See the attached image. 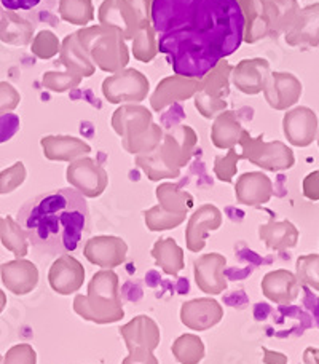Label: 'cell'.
Returning <instances> with one entry per match:
<instances>
[{
	"mask_svg": "<svg viewBox=\"0 0 319 364\" xmlns=\"http://www.w3.org/2000/svg\"><path fill=\"white\" fill-rule=\"evenodd\" d=\"M16 220L29 243L45 255H70L90 233L87 198L74 187L40 193L19 208Z\"/></svg>",
	"mask_w": 319,
	"mask_h": 364,
	"instance_id": "1",
	"label": "cell"
},
{
	"mask_svg": "<svg viewBox=\"0 0 319 364\" xmlns=\"http://www.w3.org/2000/svg\"><path fill=\"white\" fill-rule=\"evenodd\" d=\"M224 58L244 42V15L238 0H195L188 24Z\"/></svg>",
	"mask_w": 319,
	"mask_h": 364,
	"instance_id": "2",
	"label": "cell"
},
{
	"mask_svg": "<svg viewBox=\"0 0 319 364\" xmlns=\"http://www.w3.org/2000/svg\"><path fill=\"white\" fill-rule=\"evenodd\" d=\"M157 45L158 51L166 55L175 75L188 79H203L220 60H224V56L211 43H207L188 26L161 34Z\"/></svg>",
	"mask_w": 319,
	"mask_h": 364,
	"instance_id": "3",
	"label": "cell"
},
{
	"mask_svg": "<svg viewBox=\"0 0 319 364\" xmlns=\"http://www.w3.org/2000/svg\"><path fill=\"white\" fill-rule=\"evenodd\" d=\"M74 311L85 321L94 324H112L125 318L120 297L119 275L110 269H102L91 277L87 296L74 299Z\"/></svg>",
	"mask_w": 319,
	"mask_h": 364,
	"instance_id": "4",
	"label": "cell"
},
{
	"mask_svg": "<svg viewBox=\"0 0 319 364\" xmlns=\"http://www.w3.org/2000/svg\"><path fill=\"white\" fill-rule=\"evenodd\" d=\"M75 36L91 63L104 73H119L128 66V47L115 31L102 26H91L75 32Z\"/></svg>",
	"mask_w": 319,
	"mask_h": 364,
	"instance_id": "5",
	"label": "cell"
},
{
	"mask_svg": "<svg viewBox=\"0 0 319 364\" xmlns=\"http://www.w3.org/2000/svg\"><path fill=\"white\" fill-rule=\"evenodd\" d=\"M241 160H249L259 168L266 171H286L291 170L296 164V157L292 149L281 141H264V133L252 138L249 132L243 129V134L238 141Z\"/></svg>",
	"mask_w": 319,
	"mask_h": 364,
	"instance_id": "6",
	"label": "cell"
},
{
	"mask_svg": "<svg viewBox=\"0 0 319 364\" xmlns=\"http://www.w3.org/2000/svg\"><path fill=\"white\" fill-rule=\"evenodd\" d=\"M232 66L220 60L212 70L200 79L198 91L195 93V107L205 119L211 120L227 109V96L230 95Z\"/></svg>",
	"mask_w": 319,
	"mask_h": 364,
	"instance_id": "7",
	"label": "cell"
},
{
	"mask_svg": "<svg viewBox=\"0 0 319 364\" xmlns=\"http://www.w3.org/2000/svg\"><path fill=\"white\" fill-rule=\"evenodd\" d=\"M151 91V82L139 70L125 68L102 82V95L110 104H139Z\"/></svg>",
	"mask_w": 319,
	"mask_h": 364,
	"instance_id": "8",
	"label": "cell"
},
{
	"mask_svg": "<svg viewBox=\"0 0 319 364\" xmlns=\"http://www.w3.org/2000/svg\"><path fill=\"white\" fill-rule=\"evenodd\" d=\"M70 187L79 191L85 198H97L106 192L109 184L107 171L91 157H80L70 161L66 171Z\"/></svg>",
	"mask_w": 319,
	"mask_h": 364,
	"instance_id": "9",
	"label": "cell"
},
{
	"mask_svg": "<svg viewBox=\"0 0 319 364\" xmlns=\"http://www.w3.org/2000/svg\"><path fill=\"white\" fill-rule=\"evenodd\" d=\"M97 18L102 28L115 31L123 41H133L142 26L131 0H104Z\"/></svg>",
	"mask_w": 319,
	"mask_h": 364,
	"instance_id": "10",
	"label": "cell"
},
{
	"mask_svg": "<svg viewBox=\"0 0 319 364\" xmlns=\"http://www.w3.org/2000/svg\"><path fill=\"white\" fill-rule=\"evenodd\" d=\"M197 142L198 136L192 127L179 125L169 128L166 133H163L161 144L157 151L169 166L180 170L192 160L195 149H197Z\"/></svg>",
	"mask_w": 319,
	"mask_h": 364,
	"instance_id": "11",
	"label": "cell"
},
{
	"mask_svg": "<svg viewBox=\"0 0 319 364\" xmlns=\"http://www.w3.org/2000/svg\"><path fill=\"white\" fill-rule=\"evenodd\" d=\"M222 211L216 205L205 203L198 206L188 219L185 229V246L190 252H200L205 250L206 240L210 233L222 227Z\"/></svg>",
	"mask_w": 319,
	"mask_h": 364,
	"instance_id": "12",
	"label": "cell"
},
{
	"mask_svg": "<svg viewBox=\"0 0 319 364\" xmlns=\"http://www.w3.org/2000/svg\"><path fill=\"white\" fill-rule=\"evenodd\" d=\"M128 245L123 238L114 235H97L87 240L83 246V256L87 261L93 265H97L101 269L115 267L126 261Z\"/></svg>",
	"mask_w": 319,
	"mask_h": 364,
	"instance_id": "13",
	"label": "cell"
},
{
	"mask_svg": "<svg viewBox=\"0 0 319 364\" xmlns=\"http://www.w3.org/2000/svg\"><path fill=\"white\" fill-rule=\"evenodd\" d=\"M195 0H152L151 18L155 32H168L187 28L192 21Z\"/></svg>",
	"mask_w": 319,
	"mask_h": 364,
	"instance_id": "14",
	"label": "cell"
},
{
	"mask_svg": "<svg viewBox=\"0 0 319 364\" xmlns=\"http://www.w3.org/2000/svg\"><path fill=\"white\" fill-rule=\"evenodd\" d=\"M227 259L219 252H207L193 262L195 283L198 289L207 296H217L229 288L225 278Z\"/></svg>",
	"mask_w": 319,
	"mask_h": 364,
	"instance_id": "15",
	"label": "cell"
},
{
	"mask_svg": "<svg viewBox=\"0 0 319 364\" xmlns=\"http://www.w3.org/2000/svg\"><path fill=\"white\" fill-rule=\"evenodd\" d=\"M224 309L216 299L200 297L180 305V323L185 328L203 333L222 321Z\"/></svg>",
	"mask_w": 319,
	"mask_h": 364,
	"instance_id": "16",
	"label": "cell"
},
{
	"mask_svg": "<svg viewBox=\"0 0 319 364\" xmlns=\"http://www.w3.org/2000/svg\"><path fill=\"white\" fill-rule=\"evenodd\" d=\"M50 288L60 296L75 294L85 283V267L79 259L61 255L48 270Z\"/></svg>",
	"mask_w": 319,
	"mask_h": 364,
	"instance_id": "17",
	"label": "cell"
},
{
	"mask_svg": "<svg viewBox=\"0 0 319 364\" xmlns=\"http://www.w3.org/2000/svg\"><path fill=\"white\" fill-rule=\"evenodd\" d=\"M283 133L289 144L296 147H308L318 134L316 112L305 106L288 110L283 119Z\"/></svg>",
	"mask_w": 319,
	"mask_h": 364,
	"instance_id": "18",
	"label": "cell"
},
{
	"mask_svg": "<svg viewBox=\"0 0 319 364\" xmlns=\"http://www.w3.org/2000/svg\"><path fill=\"white\" fill-rule=\"evenodd\" d=\"M303 87L291 73H271L264 88L265 101L275 110H288L301 101Z\"/></svg>",
	"mask_w": 319,
	"mask_h": 364,
	"instance_id": "19",
	"label": "cell"
},
{
	"mask_svg": "<svg viewBox=\"0 0 319 364\" xmlns=\"http://www.w3.org/2000/svg\"><path fill=\"white\" fill-rule=\"evenodd\" d=\"M270 63L264 58H252V60L239 61L232 68L230 82L244 95L262 93L266 82L270 79Z\"/></svg>",
	"mask_w": 319,
	"mask_h": 364,
	"instance_id": "20",
	"label": "cell"
},
{
	"mask_svg": "<svg viewBox=\"0 0 319 364\" xmlns=\"http://www.w3.org/2000/svg\"><path fill=\"white\" fill-rule=\"evenodd\" d=\"M114 132L123 139L133 141L152 125V112L141 104H123L112 115Z\"/></svg>",
	"mask_w": 319,
	"mask_h": 364,
	"instance_id": "21",
	"label": "cell"
},
{
	"mask_svg": "<svg viewBox=\"0 0 319 364\" xmlns=\"http://www.w3.org/2000/svg\"><path fill=\"white\" fill-rule=\"evenodd\" d=\"M0 277L5 288L15 296L31 294L38 284V269L29 259L19 257L0 265Z\"/></svg>",
	"mask_w": 319,
	"mask_h": 364,
	"instance_id": "22",
	"label": "cell"
},
{
	"mask_svg": "<svg viewBox=\"0 0 319 364\" xmlns=\"http://www.w3.org/2000/svg\"><path fill=\"white\" fill-rule=\"evenodd\" d=\"M198 79H188V77L182 75L165 77L151 96V106L155 112H161L163 109L174 102L185 101L188 97L195 96L198 91Z\"/></svg>",
	"mask_w": 319,
	"mask_h": 364,
	"instance_id": "23",
	"label": "cell"
},
{
	"mask_svg": "<svg viewBox=\"0 0 319 364\" xmlns=\"http://www.w3.org/2000/svg\"><path fill=\"white\" fill-rule=\"evenodd\" d=\"M120 334L125 341L126 348H146L155 352L161 341L160 326L153 318L147 315L134 316L131 321L120 326Z\"/></svg>",
	"mask_w": 319,
	"mask_h": 364,
	"instance_id": "24",
	"label": "cell"
},
{
	"mask_svg": "<svg viewBox=\"0 0 319 364\" xmlns=\"http://www.w3.org/2000/svg\"><path fill=\"white\" fill-rule=\"evenodd\" d=\"M235 197L244 206L265 205L273 197V182L262 171L244 173L235 184Z\"/></svg>",
	"mask_w": 319,
	"mask_h": 364,
	"instance_id": "25",
	"label": "cell"
},
{
	"mask_svg": "<svg viewBox=\"0 0 319 364\" xmlns=\"http://www.w3.org/2000/svg\"><path fill=\"white\" fill-rule=\"evenodd\" d=\"M260 288H262V294L270 302L278 305H289L298 297L301 283H298L296 273L286 269H278L266 273L262 278Z\"/></svg>",
	"mask_w": 319,
	"mask_h": 364,
	"instance_id": "26",
	"label": "cell"
},
{
	"mask_svg": "<svg viewBox=\"0 0 319 364\" xmlns=\"http://www.w3.org/2000/svg\"><path fill=\"white\" fill-rule=\"evenodd\" d=\"M43 155L51 161H74L91 152V146L80 138L66 134H50L40 139Z\"/></svg>",
	"mask_w": 319,
	"mask_h": 364,
	"instance_id": "27",
	"label": "cell"
},
{
	"mask_svg": "<svg viewBox=\"0 0 319 364\" xmlns=\"http://www.w3.org/2000/svg\"><path fill=\"white\" fill-rule=\"evenodd\" d=\"M286 43L291 47H318L319 45V4L307 5L301 10L294 26L286 32Z\"/></svg>",
	"mask_w": 319,
	"mask_h": 364,
	"instance_id": "28",
	"label": "cell"
},
{
	"mask_svg": "<svg viewBox=\"0 0 319 364\" xmlns=\"http://www.w3.org/2000/svg\"><path fill=\"white\" fill-rule=\"evenodd\" d=\"M244 15V42L256 43L270 34L266 0H238Z\"/></svg>",
	"mask_w": 319,
	"mask_h": 364,
	"instance_id": "29",
	"label": "cell"
},
{
	"mask_svg": "<svg viewBox=\"0 0 319 364\" xmlns=\"http://www.w3.org/2000/svg\"><path fill=\"white\" fill-rule=\"evenodd\" d=\"M298 237H301V232L291 220L270 219L266 224L259 225V238L265 243L266 248L273 251L281 252L296 248Z\"/></svg>",
	"mask_w": 319,
	"mask_h": 364,
	"instance_id": "30",
	"label": "cell"
},
{
	"mask_svg": "<svg viewBox=\"0 0 319 364\" xmlns=\"http://www.w3.org/2000/svg\"><path fill=\"white\" fill-rule=\"evenodd\" d=\"M60 0H0L4 11L19 16L32 24L47 21Z\"/></svg>",
	"mask_w": 319,
	"mask_h": 364,
	"instance_id": "31",
	"label": "cell"
},
{
	"mask_svg": "<svg viewBox=\"0 0 319 364\" xmlns=\"http://www.w3.org/2000/svg\"><path fill=\"white\" fill-rule=\"evenodd\" d=\"M151 255L155 265L165 272L166 275L178 277L179 272L185 267L184 250L180 248L174 238H158L152 246Z\"/></svg>",
	"mask_w": 319,
	"mask_h": 364,
	"instance_id": "32",
	"label": "cell"
},
{
	"mask_svg": "<svg viewBox=\"0 0 319 364\" xmlns=\"http://www.w3.org/2000/svg\"><path fill=\"white\" fill-rule=\"evenodd\" d=\"M243 127L237 119L233 110H224V112L214 117L211 128V142L217 149H232L238 146V141L243 134Z\"/></svg>",
	"mask_w": 319,
	"mask_h": 364,
	"instance_id": "33",
	"label": "cell"
},
{
	"mask_svg": "<svg viewBox=\"0 0 319 364\" xmlns=\"http://www.w3.org/2000/svg\"><path fill=\"white\" fill-rule=\"evenodd\" d=\"M60 61L66 66L67 70L80 77H91L96 70V66L83 51L75 34H69L63 41L60 50Z\"/></svg>",
	"mask_w": 319,
	"mask_h": 364,
	"instance_id": "34",
	"label": "cell"
},
{
	"mask_svg": "<svg viewBox=\"0 0 319 364\" xmlns=\"http://www.w3.org/2000/svg\"><path fill=\"white\" fill-rule=\"evenodd\" d=\"M158 205L169 213L187 214L195 206L192 193H188L174 182H161L155 191Z\"/></svg>",
	"mask_w": 319,
	"mask_h": 364,
	"instance_id": "35",
	"label": "cell"
},
{
	"mask_svg": "<svg viewBox=\"0 0 319 364\" xmlns=\"http://www.w3.org/2000/svg\"><path fill=\"white\" fill-rule=\"evenodd\" d=\"M266 5H269L270 34L273 36L288 32L301 13L297 0H266Z\"/></svg>",
	"mask_w": 319,
	"mask_h": 364,
	"instance_id": "36",
	"label": "cell"
},
{
	"mask_svg": "<svg viewBox=\"0 0 319 364\" xmlns=\"http://www.w3.org/2000/svg\"><path fill=\"white\" fill-rule=\"evenodd\" d=\"M0 242L5 250L11 251L16 259L26 257L29 252V240L16 219L0 218Z\"/></svg>",
	"mask_w": 319,
	"mask_h": 364,
	"instance_id": "37",
	"label": "cell"
},
{
	"mask_svg": "<svg viewBox=\"0 0 319 364\" xmlns=\"http://www.w3.org/2000/svg\"><path fill=\"white\" fill-rule=\"evenodd\" d=\"M32 32H34L32 23L11 15V13H2V19H0V38H2V42L24 47L31 42Z\"/></svg>",
	"mask_w": 319,
	"mask_h": 364,
	"instance_id": "38",
	"label": "cell"
},
{
	"mask_svg": "<svg viewBox=\"0 0 319 364\" xmlns=\"http://www.w3.org/2000/svg\"><path fill=\"white\" fill-rule=\"evenodd\" d=\"M173 356L179 364H200L205 358V342L197 334H182L173 342Z\"/></svg>",
	"mask_w": 319,
	"mask_h": 364,
	"instance_id": "39",
	"label": "cell"
},
{
	"mask_svg": "<svg viewBox=\"0 0 319 364\" xmlns=\"http://www.w3.org/2000/svg\"><path fill=\"white\" fill-rule=\"evenodd\" d=\"M136 165H138L142 173L153 182L163 179H175L180 176V170L169 166L166 161L163 160L158 151H153L144 155H136Z\"/></svg>",
	"mask_w": 319,
	"mask_h": 364,
	"instance_id": "40",
	"label": "cell"
},
{
	"mask_svg": "<svg viewBox=\"0 0 319 364\" xmlns=\"http://www.w3.org/2000/svg\"><path fill=\"white\" fill-rule=\"evenodd\" d=\"M58 13L63 21L82 28L94 19V6L91 0H60Z\"/></svg>",
	"mask_w": 319,
	"mask_h": 364,
	"instance_id": "41",
	"label": "cell"
},
{
	"mask_svg": "<svg viewBox=\"0 0 319 364\" xmlns=\"http://www.w3.org/2000/svg\"><path fill=\"white\" fill-rule=\"evenodd\" d=\"M158 53L157 32H155L152 23L141 26L138 34L133 38V55L141 63H151Z\"/></svg>",
	"mask_w": 319,
	"mask_h": 364,
	"instance_id": "42",
	"label": "cell"
},
{
	"mask_svg": "<svg viewBox=\"0 0 319 364\" xmlns=\"http://www.w3.org/2000/svg\"><path fill=\"white\" fill-rule=\"evenodd\" d=\"M142 214H144V223L147 225V229L151 232L173 230L180 224H184L187 219V214L169 213L166 210H163L160 205L148 208V210H146Z\"/></svg>",
	"mask_w": 319,
	"mask_h": 364,
	"instance_id": "43",
	"label": "cell"
},
{
	"mask_svg": "<svg viewBox=\"0 0 319 364\" xmlns=\"http://www.w3.org/2000/svg\"><path fill=\"white\" fill-rule=\"evenodd\" d=\"M161 139H163L161 127L152 122V125L148 127L146 132L139 136V138L128 142H121V144H123V149L129 154L144 155V154H151L153 151H157V147L161 144Z\"/></svg>",
	"mask_w": 319,
	"mask_h": 364,
	"instance_id": "44",
	"label": "cell"
},
{
	"mask_svg": "<svg viewBox=\"0 0 319 364\" xmlns=\"http://www.w3.org/2000/svg\"><path fill=\"white\" fill-rule=\"evenodd\" d=\"M296 277L298 283L319 292V255H305L297 259Z\"/></svg>",
	"mask_w": 319,
	"mask_h": 364,
	"instance_id": "45",
	"label": "cell"
},
{
	"mask_svg": "<svg viewBox=\"0 0 319 364\" xmlns=\"http://www.w3.org/2000/svg\"><path fill=\"white\" fill-rule=\"evenodd\" d=\"M82 79L83 77L70 73V70H64V73L50 70V73L43 74L42 85L47 90L53 91V93H66V91L79 87Z\"/></svg>",
	"mask_w": 319,
	"mask_h": 364,
	"instance_id": "46",
	"label": "cell"
},
{
	"mask_svg": "<svg viewBox=\"0 0 319 364\" xmlns=\"http://www.w3.org/2000/svg\"><path fill=\"white\" fill-rule=\"evenodd\" d=\"M31 50L38 60H51V58L60 55L61 42L55 32L43 29L34 37V41L31 43Z\"/></svg>",
	"mask_w": 319,
	"mask_h": 364,
	"instance_id": "47",
	"label": "cell"
},
{
	"mask_svg": "<svg viewBox=\"0 0 319 364\" xmlns=\"http://www.w3.org/2000/svg\"><path fill=\"white\" fill-rule=\"evenodd\" d=\"M241 160V155L237 151V147H232L229 149V154L227 155H219L214 160V174H216V178L222 182H229L233 181L238 170V161Z\"/></svg>",
	"mask_w": 319,
	"mask_h": 364,
	"instance_id": "48",
	"label": "cell"
},
{
	"mask_svg": "<svg viewBox=\"0 0 319 364\" xmlns=\"http://www.w3.org/2000/svg\"><path fill=\"white\" fill-rule=\"evenodd\" d=\"M26 166L23 161H16L15 165L0 171V195H9L21 187L26 181Z\"/></svg>",
	"mask_w": 319,
	"mask_h": 364,
	"instance_id": "49",
	"label": "cell"
},
{
	"mask_svg": "<svg viewBox=\"0 0 319 364\" xmlns=\"http://www.w3.org/2000/svg\"><path fill=\"white\" fill-rule=\"evenodd\" d=\"M4 364H37V353L29 343L13 346L2 360Z\"/></svg>",
	"mask_w": 319,
	"mask_h": 364,
	"instance_id": "50",
	"label": "cell"
},
{
	"mask_svg": "<svg viewBox=\"0 0 319 364\" xmlns=\"http://www.w3.org/2000/svg\"><path fill=\"white\" fill-rule=\"evenodd\" d=\"M21 102L19 91L9 82H0V117L10 114Z\"/></svg>",
	"mask_w": 319,
	"mask_h": 364,
	"instance_id": "51",
	"label": "cell"
},
{
	"mask_svg": "<svg viewBox=\"0 0 319 364\" xmlns=\"http://www.w3.org/2000/svg\"><path fill=\"white\" fill-rule=\"evenodd\" d=\"M121 364H160V361L151 350L129 348L128 356L121 361Z\"/></svg>",
	"mask_w": 319,
	"mask_h": 364,
	"instance_id": "52",
	"label": "cell"
},
{
	"mask_svg": "<svg viewBox=\"0 0 319 364\" xmlns=\"http://www.w3.org/2000/svg\"><path fill=\"white\" fill-rule=\"evenodd\" d=\"M303 195L305 198L311 201H319V170L310 173L307 178L303 179Z\"/></svg>",
	"mask_w": 319,
	"mask_h": 364,
	"instance_id": "53",
	"label": "cell"
},
{
	"mask_svg": "<svg viewBox=\"0 0 319 364\" xmlns=\"http://www.w3.org/2000/svg\"><path fill=\"white\" fill-rule=\"evenodd\" d=\"M264 352V364H288V356L281 352H275V350H269L262 347Z\"/></svg>",
	"mask_w": 319,
	"mask_h": 364,
	"instance_id": "54",
	"label": "cell"
},
{
	"mask_svg": "<svg viewBox=\"0 0 319 364\" xmlns=\"http://www.w3.org/2000/svg\"><path fill=\"white\" fill-rule=\"evenodd\" d=\"M303 363L305 364H319V348H316V347L305 348Z\"/></svg>",
	"mask_w": 319,
	"mask_h": 364,
	"instance_id": "55",
	"label": "cell"
},
{
	"mask_svg": "<svg viewBox=\"0 0 319 364\" xmlns=\"http://www.w3.org/2000/svg\"><path fill=\"white\" fill-rule=\"evenodd\" d=\"M5 307H6V294L0 289V314L5 310Z\"/></svg>",
	"mask_w": 319,
	"mask_h": 364,
	"instance_id": "56",
	"label": "cell"
},
{
	"mask_svg": "<svg viewBox=\"0 0 319 364\" xmlns=\"http://www.w3.org/2000/svg\"><path fill=\"white\" fill-rule=\"evenodd\" d=\"M316 138H318V146H319V128H318V134H316Z\"/></svg>",
	"mask_w": 319,
	"mask_h": 364,
	"instance_id": "57",
	"label": "cell"
},
{
	"mask_svg": "<svg viewBox=\"0 0 319 364\" xmlns=\"http://www.w3.org/2000/svg\"><path fill=\"white\" fill-rule=\"evenodd\" d=\"M2 360H4V358H2V355H0V364H2Z\"/></svg>",
	"mask_w": 319,
	"mask_h": 364,
	"instance_id": "58",
	"label": "cell"
},
{
	"mask_svg": "<svg viewBox=\"0 0 319 364\" xmlns=\"http://www.w3.org/2000/svg\"><path fill=\"white\" fill-rule=\"evenodd\" d=\"M0 19H2V10H0Z\"/></svg>",
	"mask_w": 319,
	"mask_h": 364,
	"instance_id": "59",
	"label": "cell"
}]
</instances>
